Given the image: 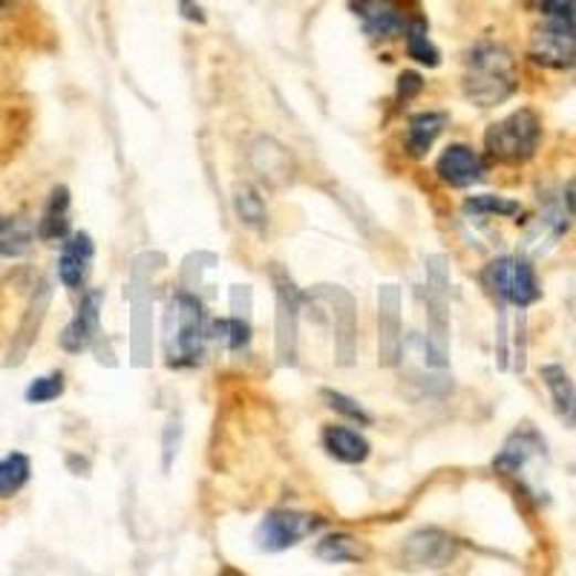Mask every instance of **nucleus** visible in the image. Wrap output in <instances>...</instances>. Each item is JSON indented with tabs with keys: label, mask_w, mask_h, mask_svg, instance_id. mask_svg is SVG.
Returning a JSON list of instances; mask_svg holds the SVG:
<instances>
[{
	"label": "nucleus",
	"mask_w": 576,
	"mask_h": 576,
	"mask_svg": "<svg viewBox=\"0 0 576 576\" xmlns=\"http://www.w3.org/2000/svg\"><path fill=\"white\" fill-rule=\"evenodd\" d=\"M46 306H50V285L44 283V285H38L35 297H32L30 308H27V321H23V326H21V343L15 346V358H12L15 364L23 358V355H27L30 343L38 337L35 332L41 328V321H44Z\"/></svg>",
	"instance_id": "25"
},
{
	"label": "nucleus",
	"mask_w": 576,
	"mask_h": 576,
	"mask_svg": "<svg viewBox=\"0 0 576 576\" xmlns=\"http://www.w3.org/2000/svg\"><path fill=\"white\" fill-rule=\"evenodd\" d=\"M35 228L21 217H0V260H15L32 249Z\"/></svg>",
	"instance_id": "21"
},
{
	"label": "nucleus",
	"mask_w": 576,
	"mask_h": 576,
	"mask_svg": "<svg viewBox=\"0 0 576 576\" xmlns=\"http://www.w3.org/2000/svg\"><path fill=\"white\" fill-rule=\"evenodd\" d=\"M545 450V441L540 438V432L533 430H519L513 432L507 441H504L502 452L493 459V468L504 475H516L519 470L525 468L527 461L536 455V452Z\"/></svg>",
	"instance_id": "17"
},
{
	"label": "nucleus",
	"mask_w": 576,
	"mask_h": 576,
	"mask_svg": "<svg viewBox=\"0 0 576 576\" xmlns=\"http://www.w3.org/2000/svg\"><path fill=\"white\" fill-rule=\"evenodd\" d=\"M38 240L64 242L70 237V190L55 188L44 205V213L35 226Z\"/></svg>",
	"instance_id": "18"
},
{
	"label": "nucleus",
	"mask_w": 576,
	"mask_h": 576,
	"mask_svg": "<svg viewBox=\"0 0 576 576\" xmlns=\"http://www.w3.org/2000/svg\"><path fill=\"white\" fill-rule=\"evenodd\" d=\"M542 142V118L536 109L522 107L511 113L507 118L490 125L484 133V150L499 165H525L536 156Z\"/></svg>",
	"instance_id": "2"
},
{
	"label": "nucleus",
	"mask_w": 576,
	"mask_h": 576,
	"mask_svg": "<svg viewBox=\"0 0 576 576\" xmlns=\"http://www.w3.org/2000/svg\"><path fill=\"white\" fill-rule=\"evenodd\" d=\"M234 211H237V217H240L242 226L256 228V231H260V228H265V222H269V211H265L263 197H260L254 188H249V185L237 188Z\"/></svg>",
	"instance_id": "26"
},
{
	"label": "nucleus",
	"mask_w": 576,
	"mask_h": 576,
	"mask_svg": "<svg viewBox=\"0 0 576 576\" xmlns=\"http://www.w3.org/2000/svg\"><path fill=\"white\" fill-rule=\"evenodd\" d=\"M540 12L545 21H559L576 27V0H540Z\"/></svg>",
	"instance_id": "30"
},
{
	"label": "nucleus",
	"mask_w": 576,
	"mask_h": 576,
	"mask_svg": "<svg viewBox=\"0 0 576 576\" xmlns=\"http://www.w3.org/2000/svg\"><path fill=\"white\" fill-rule=\"evenodd\" d=\"M93 240L90 234H70L61 242V256H59V280L66 289H81L84 280H87L90 260H93Z\"/></svg>",
	"instance_id": "14"
},
{
	"label": "nucleus",
	"mask_w": 576,
	"mask_h": 576,
	"mask_svg": "<svg viewBox=\"0 0 576 576\" xmlns=\"http://www.w3.org/2000/svg\"><path fill=\"white\" fill-rule=\"evenodd\" d=\"M104 294L98 289H90L84 297H81L78 308H75L73 321L66 323L64 335H61V349L70 352V355H78L93 343L95 332H98V312H102Z\"/></svg>",
	"instance_id": "12"
},
{
	"label": "nucleus",
	"mask_w": 576,
	"mask_h": 576,
	"mask_svg": "<svg viewBox=\"0 0 576 576\" xmlns=\"http://www.w3.org/2000/svg\"><path fill=\"white\" fill-rule=\"evenodd\" d=\"M274 289H277V358L283 364H294V358H297L300 292L292 277L283 271H274Z\"/></svg>",
	"instance_id": "8"
},
{
	"label": "nucleus",
	"mask_w": 576,
	"mask_h": 576,
	"mask_svg": "<svg viewBox=\"0 0 576 576\" xmlns=\"http://www.w3.org/2000/svg\"><path fill=\"white\" fill-rule=\"evenodd\" d=\"M536 64L547 70H574L576 66V27L559 21H545L536 27L527 46Z\"/></svg>",
	"instance_id": "6"
},
{
	"label": "nucleus",
	"mask_w": 576,
	"mask_h": 576,
	"mask_svg": "<svg viewBox=\"0 0 576 576\" xmlns=\"http://www.w3.org/2000/svg\"><path fill=\"white\" fill-rule=\"evenodd\" d=\"M208 341V321L197 297L179 294L168 314V355L174 366H193L202 360Z\"/></svg>",
	"instance_id": "3"
},
{
	"label": "nucleus",
	"mask_w": 576,
	"mask_h": 576,
	"mask_svg": "<svg viewBox=\"0 0 576 576\" xmlns=\"http://www.w3.org/2000/svg\"><path fill=\"white\" fill-rule=\"evenodd\" d=\"M464 211L475 213V217H519V213H522V205H519L516 199L479 193V197H470L468 202H464Z\"/></svg>",
	"instance_id": "27"
},
{
	"label": "nucleus",
	"mask_w": 576,
	"mask_h": 576,
	"mask_svg": "<svg viewBox=\"0 0 576 576\" xmlns=\"http://www.w3.org/2000/svg\"><path fill=\"white\" fill-rule=\"evenodd\" d=\"M421 90H423L421 75L412 73V70L401 73V78H398V98H401V102H412Z\"/></svg>",
	"instance_id": "31"
},
{
	"label": "nucleus",
	"mask_w": 576,
	"mask_h": 576,
	"mask_svg": "<svg viewBox=\"0 0 576 576\" xmlns=\"http://www.w3.org/2000/svg\"><path fill=\"white\" fill-rule=\"evenodd\" d=\"M450 125V116L441 113V109H423L409 118L407 125V150L412 159H423L430 154V147L436 145V139L444 133V127Z\"/></svg>",
	"instance_id": "16"
},
{
	"label": "nucleus",
	"mask_w": 576,
	"mask_h": 576,
	"mask_svg": "<svg viewBox=\"0 0 576 576\" xmlns=\"http://www.w3.org/2000/svg\"><path fill=\"white\" fill-rule=\"evenodd\" d=\"M352 9L373 41H392L407 30L401 0H352Z\"/></svg>",
	"instance_id": "10"
},
{
	"label": "nucleus",
	"mask_w": 576,
	"mask_h": 576,
	"mask_svg": "<svg viewBox=\"0 0 576 576\" xmlns=\"http://www.w3.org/2000/svg\"><path fill=\"white\" fill-rule=\"evenodd\" d=\"M542 384L551 392V401H554V412L568 430H576V384L570 380V375L556 364H547L540 369Z\"/></svg>",
	"instance_id": "15"
},
{
	"label": "nucleus",
	"mask_w": 576,
	"mask_h": 576,
	"mask_svg": "<svg viewBox=\"0 0 576 576\" xmlns=\"http://www.w3.org/2000/svg\"><path fill=\"white\" fill-rule=\"evenodd\" d=\"M61 395H64V375L61 373L35 378L30 387H27V401L30 404H50L55 401V398H61Z\"/></svg>",
	"instance_id": "29"
},
{
	"label": "nucleus",
	"mask_w": 576,
	"mask_h": 576,
	"mask_svg": "<svg viewBox=\"0 0 576 576\" xmlns=\"http://www.w3.org/2000/svg\"><path fill=\"white\" fill-rule=\"evenodd\" d=\"M378 355L380 366H398L404 355L401 292L398 285H380L378 294Z\"/></svg>",
	"instance_id": "7"
},
{
	"label": "nucleus",
	"mask_w": 576,
	"mask_h": 576,
	"mask_svg": "<svg viewBox=\"0 0 576 576\" xmlns=\"http://www.w3.org/2000/svg\"><path fill=\"white\" fill-rule=\"evenodd\" d=\"M404 41H407L409 59L418 61L421 66H438L441 64V52L432 44L430 30H427V21L423 18H409L407 30H404Z\"/></svg>",
	"instance_id": "22"
},
{
	"label": "nucleus",
	"mask_w": 576,
	"mask_h": 576,
	"mask_svg": "<svg viewBox=\"0 0 576 576\" xmlns=\"http://www.w3.org/2000/svg\"><path fill=\"white\" fill-rule=\"evenodd\" d=\"M323 450L343 464H364L369 459V441L349 427H326L323 430Z\"/></svg>",
	"instance_id": "19"
},
{
	"label": "nucleus",
	"mask_w": 576,
	"mask_h": 576,
	"mask_svg": "<svg viewBox=\"0 0 576 576\" xmlns=\"http://www.w3.org/2000/svg\"><path fill=\"white\" fill-rule=\"evenodd\" d=\"M323 525V519L312 516V513H297V511H274L260 522L256 527V547L260 551H269V554H280V551H289L297 542H303L306 536H312L317 527Z\"/></svg>",
	"instance_id": "5"
},
{
	"label": "nucleus",
	"mask_w": 576,
	"mask_h": 576,
	"mask_svg": "<svg viewBox=\"0 0 576 576\" xmlns=\"http://www.w3.org/2000/svg\"><path fill=\"white\" fill-rule=\"evenodd\" d=\"M464 95L475 107H499L519 90V66L511 50L496 41H479L464 59Z\"/></svg>",
	"instance_id": "1"
},
{
	"label": "nucleus",
	"mask_w": 576,
	"mask_h": 576,
	"mask_svg": "<svg viewBox=\"0 0 576 576\" xmlns=\"http://www.w3.org/2000/svg\"><path fill=\"white\" fill-rule=\"evenodd\" d=\"M317 559L332 562V565H341V562H364L366 559V545L349 533H332L326 540L317 542L314 547Z\"/></svg>",
	"instance_id": "23"
},
{
	"label": "nucleus",
	"mask_w": 576,
	"mask_h": 576,
	"mask_svg": "<svg viewBox=\"0 0 576 576\" xmlns=\"http://www.w3.org/2000/svg\"><path fill=\"white\" fill-rule=\"evenodd\" d=\"M32 464L23 452H9L0 459V499H12L30 482Z\"/></svg>",
	"instance_id": "24"
},
{
	"label": "nucleus",
	"mask_w": 576,
	"mask_h": 576,
	"mask_svg": "<svg viewBox=\"0 0 576 576\" xmlns=\"http://www.w3.org/2000/svg\"><path fill=\"white\" fill-rule=\"evenodd\" d=\"M401 556L412 568H444L455 559V542L450 533L438 531V527H421V531L409 533Z\"/></svg>",
	"instance_id": "9"
},
{
	"label": "nucleus",
	"mask_w": 576,
	"mask_h": 576,
	"mask_svg": "<svg viewBox=\"0 0 576 576\" xmlns=\"http://www.w3.org/2000/svg\"><path fill=\"white\" fill-rule=\"evenodd\" d=\"M249 161L251 168H254V174L260 176L265 185H271V188H280V185H285L292 179V156H289V150H285L280 142L260 136V139L251 145Z\"/></svg>",
	"instance_id": "13"
},
{
	"label": "nucleus",
	"mask_w": 576,
	"mask_h": 576,
	"mask_svg": "<svg viewBox=\"0 0 576 576\" xmlns=\"http://www.w3.org/2000/svg\"><path fill=\"white\" fill-rule=\"evenodd\" d=\"M179 12H182L185 21H193V23H205V9L199 7L197 0H179Z\"/></svg>",
	"instance_id": "32"
},
{
	"label": "nucleus",
	"mask_w": 576,
	"mask_h": 576,
	"mask_svg": "<svg viewBox=\"0 0 576 576\" xmlns=\"http://www.w3.org/2000/svg\"><path fill=\"white\" fill-rule=\"evenodd\" d=\"M482 283L490 297H496L502 306L527 308L542 297L536 271L522 256H499L490 260L482 271Z\"/></svg>",
	"instance_id": "4"
},
{
	"label": "nucleus",
	"mask_w": 576,
	"mask_h": 576,
	"mask_svg": "<svg viewBox=\"0 0 576 576\" xmlns=\"http://www.w3.org/2000/svg\"><path fill=\"white\" fill-rule=\"evenodd\" d=\"M323 297L332 300V306L337 312V352H341V364H349L352 360V343H355V303L346 292L341 289H321Z\"/></svg>",
	"instance_id": "20"
},
{
	"label": "nucleus",
	"mask_w": 576,
	"mask_h": 576,
	"mask_svg": "<svg viewBox=\"0 0 576 576\" xmlns=\"http://www.w3.org/2000/svg\"><path fill=\"white\" fill-rule=\"evenodd\" d=\"M565 208H568V213H574L576 217V176L565 185Z\"/></svg>",
	"instance_id": "33"
},
{
	"label": "nucleus",
	"mask_w": 576,
	"mask_h": 576,
	"mask_svg": "<svg viewBox=\"0 0 576 576\" xmlns=\"http://www.w3.org/2000/svg\"><path fill=\"white\" fill-rule=\"evenodd\" d=\"M484 170L488 165H484L482 154L470 145H450L436 161V176L450 188H470V185L482 182Z\"/></svg>",
	"instance_id": "11"
},
{
	"label": "nucleus",
	"mask_w": 576,
	"mask_h": 576,
	"mask_svg": "<svg viewBox=\"0 0 576 576\" xmlns=\"http://www.w3.org/2000/svg\"><path fill=\"white\" fill-rule=\"evenodd\" d=\"M321 395H323V401L328 404V409H335L337 416L349 418V421L360 423V427H369V423H373V416H369V412H366V409L355 401V398H349V395L335 392V389H323Z\"/></svg>",
	"instance_id": "28"
}]
</instances>
